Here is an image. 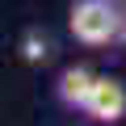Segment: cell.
Returning a JSON list of instances; mask_svg holds the SVG:
<instances>
[{
	"mask_svg": "<svg viewBox=\"0 0 126 126\" xmlns=\"http://www.w3.org/2000/svg\"><path fill=\"white\" fill-rule=\"evenodd\" d=\"M46 55H50V42H46L38 30H30V34L21 38V59H25V63H42Z\"/></svg>",
	"mask_w": 126,
	"mask_h": 126,
	"instance_id": "277c9868",
	"label": "cell"
},
{
	"mask_svg": "<svg viewBox=\"0 0 126 126\" xmlns=\"http://www.w3.org/2000/svg\"><path fill=\"white\" fill-rule=\"evenodd\" d=\"M93 84H97V76H93L88 67H63L59 80H55V97H59V105H67V109H80V113H84Z\"/></svg>",
	"mask_w": 126,
	"mask_h": 126,
	"instance_id": "3957f363",
	"label": "cell"
},
{
	"mask_svg": "<svg viewBox=\"0 0 126 126\" xmlns=\"http://www.w3.org/2000/svg\"><path fill=\"white\" fill-rule=\"evenodd\" d=\"M84 118L97 122V126H118L126 118V84L118 76H97L88 105H84Z\"/></svg>",
	"mask_w": 126,
	"mask_h": 126,
	"instance_id": "7a4b0ae2",
	"label": "cell"
},
{
	"mask_svg": "<svg viewBox=\"0 0 126 126\" xmlns=\"http://www.w3.org/2000/svg\"><path fill=\"white\" fill-rule=\"evenodd\" d=\"M67 30L80 46H109L126 34V17L118 0H76L67 9Z\"/></svg>",
	"mask_w": 126,
	"mask_h": 126,
	"instance_id": "6da1fadb",
	"label": "cell"
}]
</instances>
